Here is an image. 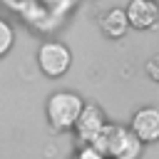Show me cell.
Returning <instances> with one entry per match:
<instances>
[{"label":"cell","mask_w":159,"mask_h":159,"mask_svg":"<svg viewBox=\"0 0 159 159\" xmlns=\"http://www.w3.org/2000/svg\"><path fill=\"white\" fill-rule=\"evenodd\" d=\"M75 159H107V154H104L102 149H97L94 144H84V147L77 152Z\"/></svg>","instance_id":"obj_9"},{"label":"cell","mask_w":159,"mask_h":159,"mask_svg":"<svg viewBox=\"0 0 159 159\" xmlns=\"http://www.w3.org/2000/svg\"><path fill=\"white\" fill-rule=\"evenodd\" d=\"M144 70H147V75H149L154 82H159V52H157V55H152V57L147 60Z\"/></svg>","instance_id":"obj_10"},{"label":"cell","mask_w":159,"mask_h":159,"mask_svg":"<svg viewBox=\"0 0 159 159\" xmlns=\"http://www.w3.org/2000/svg\"><path fill=\"white\" fill-rule=\"evenodd\" d=\"M104 124H107L104 112H102L97 104H84V109H82L80 119H77L75 129H77V134H80V139H82L84 144H92V142L99 137V132L104 129Z\"/></svg>","instance_id":"obj_6"},{"label":"cell","mask_w":159,"mask_h":159,"mask_svg":"<svg viewBox=\"0 0 159 159\" xmlns=\"http://www.w3.org/2000/svg\"><path fill=\"white\" fill-rule=\"evenodd\" d=\"M99 27H102V32H104L109 40H119V37L127 35V30H129L132 25H129V17H127V10H124V7H112V10H107V12L102 15Z\"/></svg>","instance_id":"obj_7"},{"label":"cell","mask_w":159,"mask_h":159,"mask_svg":"<svg viewBox=\"0 0 159 159\" xmlns=\"http://www.w3.org/2000/svg\"><path fill=\"white\" fill-rule=\"evenodd\" d=\"M45 109H47L50 124L55 129L65 132V129H75V124H77V119L84 109V102L75 92H55V94H50Z\"/></svg>","instance_id":"obj_2"},{"label":"cell","mask_w":159,"mask_h":159,"mask_svg":"<svg viewBox=\"0 0 159 159\" xmlns=\"http://www.w3.org/2000/svg\"><path fill=\"white\" fill-rule=\"evenodd\" d=\"M127 17L134 30H152L159 22V5L157 0H129L127 2Z\"/></svg>","instance_id":"obj_4"},{"label":"cell","mask_w":159,"mask_h":159,"mask_svg":"<svg viewBox=\"0 0 159 159\" xmlns=\"http://www.w3.org/2000/svg\"><path fill=\"white\" fill-rule=\"evenodd\" d=\"M129 127L137 132V137L144 144L159 142V107H139L132 114Z\"/></svg>","instance_id":"obj_5"},{"label":"cell","mask_w":159,"mask_h":159,"mask_svg":"<svg viewBox=\"0 0 159 159\" xmlns=\"http://www.w3.org/2000/svg\"><path fill=\"white\" fill-rule=\"evenodd\" d=\"M12 40H15V32H12V27L0 17V57L12 47Z\"/></svg>","instance_id":"obj_8"},{"label":"cell","mask_w":159,"mask_h":159,"mask_svg":"<svg viewBox=\"0 0 159 159\" xmlns=\"http://www.w3.org/2000/svg\"><path fill=\"white\" fill-rule=\"evenodd\" d=\"M37 65L47 77H62L72 65V52H70L67 45H62L57 40H47V42L40 45Z\"/></svg>","instance_id":"obj_3"},{"label":"cell","mask_w":159,"mask_h":159,"mask_svg":"<svg viewBox=\"0 0 159 159\" xmlns=\"http://www.w3.org/2000/svg\"><path fill=\"white\" fill-rule=\"evenodd\" d=\"M92 144L97 149H102L107 154V159H139L142 147H144V142L137 137V132L132 127H122V124H104V129L99 132V137Z\"/></svg>","instance_id":"obj_1"}]
</instances>
